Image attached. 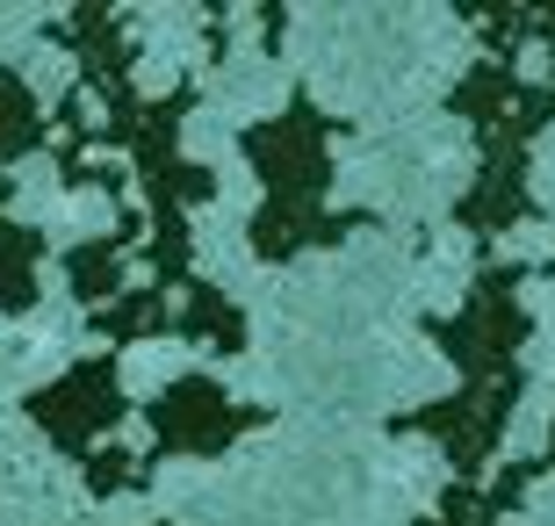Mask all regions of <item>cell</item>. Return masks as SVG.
<instances>
[{
	"label": "cell",
	"instance_id": "7c38bea8",
	"mask_svg": "<svg viewBox=\"0 0 555 526\" xmlns=\"http://www.w3.org/2000/svg\"><path fill=\"white\" fill-rule=\"evenodd\" d=\"M144 526H173V519H144Z\"/></svg>",
	"mask_w": 555,
	"mask_h": 526
},
{
	"label": "cell",
	"instance_id": "7a4b0ae2",
	"mask_svg": "<svg viewBox=\"0 0 555 526\" xmlns=\"http://www.w3.org/2000/svg\"><path fill=\"white\" fill-rule=\"evenodd\" d=\"M353 138L347 116H325L310 102V87H288L282 116L238 123V152L260 174V209L246 217V253L268 267H288L304 253H332L347 245L353 231H375V209H339L332 203V181L339 166L332 152Z\"/></svg>",
	"mask_w": 555,
	"mask_h": 526
},
{
	"label": "cell",
	"instance_id": "52a82bcc",
	"mask_svg": "<svg viewBox=\"0 0 555 526\" xmlns=\"http://www.w3.org/2000/svg\"><path fill=\"white\" fill-rule=\"evenodd\" d=\"M138 260H144V203H124L116 209V231L80 239V245L59 253L65 288H73V304H87V310H108L116 296H130V267Z\"/></svg>",
	"mask_w": 555,
	"mask_h": 526
},
{
	"label": "cell",
	"instance_id": "277c9868",
	"mask_svg": "<svg viewBox=\"0 0 555 526\" xmlns=\"http://www.w3.org/2000/svg\"><path fill=\"white\" fill-rule=\"evenodd\" d=\"M138 411H144V433H152V447L138 454V484H152L166 462H217V454H231L246 433L274 425V405L231 397L203 368H195V375H173V383Z\"/></svg>",
	"mask_w": 555,
	"mask_h": 526
},
{
	"label": "cell",
	"instance_id": "8992f818",
	"mask_svg": "<svg viewBox=\"0 0 555 526\" xmlns=\"http://www.w3.org/2000/svg\"><path fill=\"white\" fill-rule=\"evenodd\" d=\"M534 484H555V425H548V447L519 454V462H498L483 484H448V490H440V505L418 512L412 526H505L519 505H527V490H534Z\"/></svg>",
	"mask_w": 555,
	"mask_h": 526
},
{
	"label": "cell",
	"instance_id": "5b68a950",
	"mask_svg": "<svg viewBox=\"0 0 555 526\" xmlns=\"http://www.w3.org/2000/svg\"><path fill=\"white\" fill-rule=\"evenodd\" d=\"M130 389H124V354H94V361L59 368L51 383H37L22 397V419L59 447L73 469H87L108 447V433L130 419Z\"/></svg>",
	"mask_w": 555,
	"mask_h": 526
},
{
	"label": "cell",
	"instance_id": "6da1fadb",
	"mask_svg": "<svg viewBox=\"0 0 555 526\" xmlns=\"http://www.w3.org/2000/svg\"><path fill=\"white\" fill-rule=\"evenodd\" d=\"M555 260H498L483 267L462 296V310L448 318H426V339L454 361V389L433 397V405L390 411V433L412 440L426 433L440 454H448L454 484H483L498 469V447L513 433V411L527 397V339H534V310H527V288L548 282Z\"/></svg>",
	"mask_w": 555,
	"mask_h": 526
},
{
	"label": "cell",
	"instance_id": "3957f363",
	"mask_svg": "<svg viewBox=\"0 0 555 526\" xmlns=\"http://www.w3.org/2000/svg\"><path fill=\"white\" fill-rule=\"evenodd\" d=\"M448 116L469 123L476 138V181L454 195V231H469L476 245L505 239L519 223L541 217L534 195V138L555 123V65H505L476 51L469 73L448 87Z\"/></svg>",
	"mask_w": 555,
	"mask_h": 526
},
{
	"label": "cell",
	"instance_id": "ba28073f",
	"mask_svg": "<svg viewBox=\"0 0 555 526\" xmlns=\"http://www.w3.org/2000/svg\"><path fill=\"white\" fill-rule=\"evenodd\" d=\"M15 203V174H0V318H29L43 296V260H51V239L37 223H15L8 217Z\"/></svg>",
	"mask_w": 555,
	"mask_h": 526
},
{
	"label": "cell",
	"instance_id": "8fae6325",
	"mask_svg": "<svg viewBox=\"0 0 555 526\" xmlns=\"http://www.w3.org/2000/svg\"><path fill=\"white\" fill-rule=\"evenodd\" d=\"M51 108L29 80H22V65H0V166L29 159V152H51Z\"/></svg>",
	"mask_w": 555,
	"mask_h": 526
},
{
	"label": "cell",
	"instance_id": "9c48e42d",
	"mask_svg": "<svg viewBox=\"0 0 555 526\" xmlns=\"http://www.w3.org/2000/svg\"><path fill=\"white\" fill-rule=\"evenodd\" d=\"M462 22L476 29L483 59L527 65L541 51V65H555V8H462Z\"/></svg>",
	"mask_w": 555,
	"mask_h": 526
},
{
	"label": "cell",
	"instance_id": "30bf717a",
	"mask_svg": "<svg viewBox=\"0 0 555 526\" xmlns=\"http://www.w3.org/2000/svg\"><path fill=\"white\" fill-rule=\"evenodd\" d=\"M173 339H195V346H209V354H246L253 346V324H246V310L231 304L224 288L217 282H195L181 296V304H173Z\"/></svg>",
	"mask_w": 555,
	"mask_h": 526
}]
</instances>
